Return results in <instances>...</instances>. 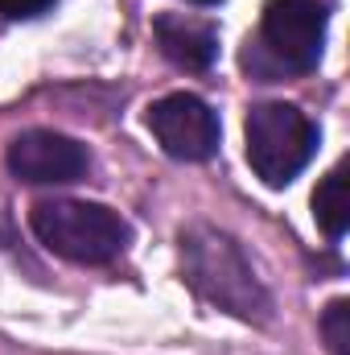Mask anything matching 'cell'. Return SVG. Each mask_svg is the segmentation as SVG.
Here are the masks:
<instances>
[{
  "label": "cell",
  "instance_id": "obj_1",
  "mask_svg": "<svg viewBox=\"0 0 350 355\" xmlns=\"http://www.w3.org/2000/svg\"><path fill=\"white\" fill-rule=\"evenodd\" d=\"M181 272L210 306H219L235 318L264 322L272 310V297L260 285L252 261L243 257V248L214 227L181 232Z\"/></svg>",
  "mask_w": 350,
  "mask_h": 355
},
{
  "label": "cell",
  "instance_id": "obj_2",
  "mask_svg": "<svg viewBox=\"0 0 350 355\" xmlns=\"http://www.w3.org/2000/svg\"><path fill=\"white\" fill-rule=\"evenodd\" d=\"M33 236L62 261L75 265H103L116 261L128 244V223L99 202L79 198H58V202H37L33 215Z\"/></svg>",
  "mask_w": 350,
  "mask_h": 355
},
{
  "label": "cell",
  "instance_id": "obj_3",
  "mask_svg": "<svg viewBox=\"0 0 350 355\" xmlns=\"http://www.w3.org/2000/svg\"><path fill=\"white\" fill-rule=\"evenodd\" d=\"M317 153V124L293 103H260L248 116V162L264 186L280 190Z\"/></svg>",
  "mask_w": 350,
  "mask_h": 355
},
{
  "label": "cell",
  "instance_id": "obj_4",
  "mask_svg": "<svg viewBox=\"0 0 350 355\" xmlns=\"http://www.w3.org/2000/svg\"><path fill=\"white\" fill-rule=\"evenodd\" d=\"M326 4L322 0H268L260 21L264 46L288 71H313L326 46Z\"/></svg>",
  "mask_w": 350,
  "mask_h": 355
},
{
  "label": "cell",
  "instance_id": "obj_5",
  "mask_svg": "<svg viewBox=\"0 0 350 355\" xmlns=\"http://www.w3.org/2000/svg\"><path fill=\"white\" fill-rule=\"evenodd\" d=\"M149 128L177 162H206L219 153V116L190 91H174L149 107Z\"/></svg>",
  "mask_w": 350,
  "mask_h": 355
},
{
  "label": "cell",
  "instance_id": "obj_6",
  "mask_svg": "<svg viewBox=\"0 0 350 355\" xmlns=\"http://www.w3.org/2000/svg\"><path fill=\"white\" fill-rule=\"evenodd\" d=\"M8 170L33 186H66L87 174L91 157L75 137L50 132V128H29L8 145Z\"/></svg>",
  "mask_w": 350,
  "mask_h": 355
},
{
  "label": "cell",
  "instance_id": "obj_7",
  "mask_svg": "<svg viewBox=\"0 0 350 355\" xmlns=\"http://www.w3.org/2000/svg\"><path fill=\"white\" fill-rule=\"evenodd\" d=\"M153 29H157L161 54L181 71H206L219 58V29L210 21H198L185 12H165V17H157Z\"/></svg>",
  "mask_w": 350,
  "mask_h": 355
},
{
  "label": "cell",
  "instance_id": "obj_8",
  "mask_svg": "<svg viewBox=\"0 0 350 355\" xmlns=\"http://www.w3.org/2000/svg\"><path fill=\"white\" fill-rule=\"evenodd\" d=\"M313 219H317V227L330 236V240H338L342 232H347V170L342 166H334L330 174L317 182V190H313Z\"/></svg>",
  "mask_w": 350,
  "mask_h": 355
},
{
  "label": "cell",
  "instance_id": "obj_9",
  "mask_svg": "<svg viewBox=\"0 0 350 355\" xmlns=\"http://www.w3.org/2000/svg\"><path fill=\"white\" fill-rule=\"evenodd\" d=\"M322 335L330 343L334 355H350V302L347 297H334L322 314Z\"/></svg>",
  "mask_w": 350,
  "mask_h": 355
},
{
  "label": "cell",
  "instance_id": "obj_10",
  "mask_svg": "<svg viewBox=\"0 0 350 355\" xmlns=\"http://www.w3.org/2000/svg\"><path fill=\"white\" fill-rule=\"evenodd\" d=\"M54 0H0V12L12 17V21H29V17H42Z\"/></svg>",
  "mask_w": 350,
  "mask_h": 355
},
{
  "label": "cell",
  "instance_id": "obj_11",
  "mask_svg": "<svg viewBox=\"0 0 350 355\" xmlns=\"http://www.w3.org/2000/svg\"><path fill=\"white\" fill-rule=\"evenodd\" d=\"M194 4H219V0H194Z\"/></svg>",
  "mask_w": 350,
  "mask_h": 355
}]
</instances>
